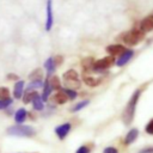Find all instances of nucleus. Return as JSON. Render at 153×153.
Wrapping results in <instances>:
<instances>
[{"label":"nucleus","instance_id":"6ab92c4d","mask_svg":"<svg viewBox=\"0 0 153 153\" xmlns=\"http://www.w3.org/2000/svg\"><path fill=\"white\" fill-rule=\"evenodd\" d=\"M36 97H38V93H37L36 91H27V92L24 94L23 102H24L25 104H27V103H30V102H33V99H35Z\"/></svg>","mask_w":153,"mask_h":153},{"label":"nucleus","instance_id":"f8f14e48","mask_svg":"<svg viewBox=\"0 0 153 153\" xmlns=\"http://www.w3.org/2000/svg\"><path fill=\"white\" fill-rule=\"evenodd\" d=\"M23 91H24V81H23V80L17 81L16 85H14V90H13V96H14V98H17V99L22 98Z\"/></svg>","mask_w":153,"mask_h":153},{"label":"nucleus","instance_id":"4be33fe9","mask_svg":"<svg viewBox=\"0 0 153 153\" xmlns=\"http://www.w3.org/2000/svg\"><path fill=\"white\" fill-rule=\"evenodd\" d=\"M49 81H50V85H51L53 90H60V88H61V84H60V80H59L57 76H53V78H50Z\"/></svg>","mask_w":153,"mask_h":153},{"label":"nucleus","instance_id":"6e6552de","mask_svg":"<svg viewBox=\"0 0 153 153\" xmlns=\"http://www.w3.org/2000/svg\"><path fill=\"white\" fill-rule=\"evenodd\" d=\"M71 128H72V124L71 123H63V124L57 126L55 128V133H56V135L59 136L60 140H63L67 136V134L69 133Z\"/></svg>","mask_w":153,"mask_h":153},{"label":"nucleus","instance_id":"7ed1b4c3","mask_svg":"<svg viewBox=\"0 0 153 153\" xmlns=\"http://www.w3.org/2000/svg\"><path fill=\"white\" fill-rule=\"evenodd\" d=\"M7 133L12 136H22V137H30L36 134V130L31 126H13L7 129Z\"/></svg>","mask_w":153,"mask_h":153},{"label":"nucleus","instance_id":"b1692460","mask_svg":"<svg viewBox=\"0 0 153 153\" xmlns=\"http://www.w3.org/2000/svg\"><path fill=\"white\" fill-rule=\"evenodd\" d=\"M10 98V91L7 87H0V99Z\"/></svg>","mask_w":153,"mask_h":153},{"label":"nucleus","instance_id":"2f4dec72","mask_svg":"<svg viewBox=\"0 0 153 153\" xmlns=\"http://www.w3.org/2000/svg\"><path fill=\"white\" fill-rule=\"evenodd\" d=\"M54 61H55V63H56V65H59V63H61V62H62V57H61V56H56V57L54 59Z\"/></svg>","mask_w":153,"mask_h":153},{"label":"nucleus","instance_id":"412c9836","mask_svg":"<svg viewBox=\"0 0 153 153\" xmlns=\"http://www.w3.org/2000/svg\"><path fill=\"white\" fill-rule=\"evenodd\" d=\"M43 82L41 79H36V80H32V82L29 84L27 86V91H35V88H38L39 86H42Z\"/></svg>","mask_w":153,"mask_h":153},{"label":"nucleus","instance_id":"0eeeda50","mask_svg":"<svg viewBox=\"0 0 153 153\" xmlns=\"http://www.w3.org/2000/svg\"><path fill=\"white\" fill-rule=\"evenodd\" d=\"M133 55H134V50H131V49H126V50L120 55V57L116 60V65H117L118 67L124 66L126 63L129 62V60L133 57Z\"/></svg>","mask_w":153,"mask_h":153},{"label":"nucleus","instance_id":"aec40b11","mask_svg":"<svg viewBox=\"0 0 153 153\" xmlns=\"http://www.w3.org/2000/svg\"><path fill=\"white\" fill-rule=\"evenodd\" d=\"M32 104H33V109H35V110H43V108H44V105H43V99H42V97H39V96L33 99Z\"/></svg>","mask_w":153,"mask_h":153},{"label":"nucleus","instance_id":"f257e3e1","mask_svg":"<svg viewBox=\"0 0 153 153\" xmlns=\"http://www.w3.org/2000/svg\"><path fill=\"white\" fill-rule=\"evenodd\" d=\"M141 93H142V90L141 88L136 90L131 94L130 99L128 100V103H127V105H126V108L123 110L122 120H123V123L127 124V126L133 122V120H134V115H135V110H136V104L139 102V98H140Z\"/></svg>","mask_w":153,"mask_h":153},{"label":"nucleus","instance_id":"c756f323","mask_svg":"<svg viewBox=\"0 0 153 153\" xmlns=\"http://www.w3.org/2000/svg\"><path fill=\"white\" fill-rule=\"evenodd\" d=\"M103 153H118V151H117L115 147L109 146V147H106V148L103 151Z\"/></svg>","mask_w":153,"mask_h":153},{"label":"nucleus","instance_id":"2eb2a0df","mask_svg":"<svg viewBox=\"0 0 153 153\" xmlns=\"http://www.w3.org/2000/svg\"><path fill=\"white\" fill-rule=\"evenodd\" d=\"M100 81L102 80L99 78H93V76H90V75H84V82L87 86H90V87H94V86L99 85Z\"/></svg>","mask_w":153,"mask_h":153},{"label":"nucleus","instance_id":"9b49d317","mask_svg":"<svg viewBox=\"0 0 153 153\" xmlns=\"http://www.w3.org/2000/svg\"><path fill=\"white\" fill-rule=\"evenodd\" d=\"M137 136H139V130H137L136 128L130 129V130L127 133L126 137H124V145H130L131 142H134V141L137 139Z\"/></svg>","mask_w":153,"mask_h":153},{"label":"nucleus","instance_id":"f3484780","mask_svg":"<svg viewBox=\"0 0 153 153\" xmlns=\"http://www.w3.org/2000/svg\"><path fill=\"white\" fill-rule=\"evenodd\" d=\"M67 98H68V96L66 94L65 91H60V92H57V93L54 96V100H55L57 104H65V103L67 102Z\"/></svg>","mask_w":153,"mask_h":153},{"label":"nucleus","instance_id":"bb28decb","mask_svg":"<svg viewBox=\"0 0 153 153\" xmlns=\"http://www.w3.org/2000/svg\"><path fill=\"white\" fill-rule=\"evenodd\" d=\"M145 131H146L147 134H149V135H153V118L146 124V127H145Z\"/></svg>","mask_w":153,"mask_h":153},{"label":"nucleus","instance_id":"9d476101","mask_svg":"<svg viewBox=\"0 0 153 153\" xmlns=\"http://www.w3.org/2000/svg\"><path fill=\"white\" fill-rule=\"evenodd\" d=\"M124 50H126V48L122 44H111V45H108L106 47V51L111 56H114V55H121Z\"/></svg>","mask_w":153,"mask_h":153},{"label":"nucleus","instance_id":"39448f33","mask_svg":"<svg viewBox=\"0 0 153 153\" xmlns=\"http://www.w3.org/2000/svg\"><path fill=\"white\" fill-rule=\"evenodd\" d=\"M115 62V59L112 56H105L98 61L94 62L93 65V71L94 72H100V71H104L106 68H109L110 66H112V63Z\"/></svg>","mask_w":153,"mask_h":153},{"label":"nucleus","instance_id":"c85d7f7f","mask_svg":"<svg viewBox=\"0 0 153 153\" xmlns=\"http://www.w3.org/2000/svg\"><path fill=\"white\" fill-rule=\"evenodd\" d=\"M75 153H90V148H88L86 145H82V146H80V147L76 149Z\"/></svg>","mask_w":153,"mask_h":153},{"label":"nucleus","instance_id":"a878e982","mask_svg":"<svg viewBox=\"0 0 153 153\" xmlns=\"http://www.w3.org/2000/svg\"><path fill=\"white\" fill-rule=\"evenodd\" d=\"M11 104H12V99H11V98L0 99V109H6V108L10 106Z\"/></svg>","mask_w":153,"mask_h":153},{"label":"nucleus","instance_id":"5701e85b","mask_svg":"<svg viewBox=\"0 0 153 153\" xmlns=\"http://www.w3.org/2000/svg\"><path fill=\"white\" fill-rule=\"evenodd\" d=\"M90 103V100H81L80 103H78L76 105H74L72 109H71V111H73V112H75V111H79V110H81L82 108H85L87 104Z\"/></svg>","mask_w":153,"mask_h":153},{"label":"nucleus","instance_id":"a211bd4d","mask_svg":"<svg viewBox=\"0 0 153 153\" xmlns=\"http://www.w3.org/2000/svg\"><path fill=\"white\" fill-rule=\"evenodd\" d=\"M94 60L92 57H85L82 61H81V66L84 69L88 71V69H93V65H94Z\"/></svg>","mask_w":153,"mask_h":153},{"label":"nucleus","instance_id":"ddd939ff","mask_svg":"<svg viewBox=\"0 0 153 153\" xmlns=\"http://www.w3.org/2000/svg\"><path fill=\"white\" fill-rule=\"evenodd\" d=\"M26 116H27V112H26L25 109H18L16 111V114H14V121L18 124H20L26 120Z\"/></svg>","mask_w":153,"mask_h":153},{"label":"nucleus","instance_id":"cd10ccee","mask_svg":"<svg viewBox=\"0 0 153 153\" xmlns=\"http://www.w3.org/2000/svg\"><path fill=\"white\" fill-rule=\"evenodd\" d=\"M31 80H36V79H42V72L41 69H35L33 73L30 75Z\"/></svg>","mask_w":153,"mask_h":153},{"label":"nucleus","instance_id":"1a4fd4ad","mask_svg":"<svg viewBox=\"0 0 153 153\" xmlns=\"http://www.w3.org/2000/svg\"><path fill=\"white\" fill-rule=\"evenodd\" d=\"M145 33L146 32H149L153 30V14H149L147 16L146 18H143L140 23V26H139Z\"/></svg>","mask_w":153,"mask_h":153},{"label":"nucleus","instance_id":"f03ea898","mask_svg":"<svg viewBox=\"0 0 153 153\" xmlns=\"http://www.w3.org/2000/svg\"><path fill=\"white\" fill-rule=\"evenodd\" d=\"M145 38V32L139 29H133L122 36V41L128 45H136Z\"/></svg>","mask_w":153,"mask_h":153},{"label":"nucleus","instance_id":"4468645a","mask_svg":"<svg viewBox=\"0 0 153 153\" xmlns=\"http://www.w3.org/2000/svg\"><path fill=\"white\" fill-rule=\"evenodd\" d=\"M51 91H53V87H51V85H50V81L47 79L45 82H44V85H43V93H42V99H43V102L48 100V97L50 96Z\"/></svg>","mask_w":153,"mask_h":153},{"label":"nucleus","instance_id":"423d86ee","mask_svg":"<svg viewBox=\"0 0 153 153\" xmlns=\"http://www.w3.org/2000/svg\"><path fill=\"white\" fill-rule=\"evenodd\" d=\"M54 23L53 16V0H47L45 5V31H50Z\"/></svg>","mask_w":153,"mask_h":153},{"label":"nucleus","instance_id":"393cba45","mask_svg":"<svg viewBox=\"0 0 153 153\" xmlns=\"http://www.w3.org/2000/svg\"><path fill=\"white\" fill-rule=\"evenodd\" d=\"M62 91L66 92V94L68 96L69 99H75V98H76V91H74V90H72V88H63Z\"/></svg>","mask_w":153,"mask_h":153},{"label":"nucleus","instance_id":"20e7f679","mask_svg":"<svg viewBox=\"0 0 153 153\" xmlns=\"http://www.w3.org/2000/svg\"><path fill=\"white\" fill-rule=\"evenodd\" d=\"M63 79H65V82L67 85L68 88H76L80 86V81H79V75L76 73V71L74 69H69L67 72L63 73Z\"/></svg>","mask_w":153,"mask_h":153},{"label":"nucleus","instance_id":"7c9ffc66","mask_svg":"<svg viewBox=\"0 0 153 153\" xmlns=\"http://www.w3.org/2000/svg\"><path fill=\"white\" fill-rule=\"evenodd\" d=\"M140 153H153V148H152V147H149V148H145V149H142Z\"/></svg>","mask_w":153,"mask_h":153},{"label":"nucleus","instance_id":"dca6fc26","mask_svg":"<svg viewBox=\"0 0 153 153\" xmlns=\"http://www.w3.org/2000/svg\"><path fill=\"white\" fill-rule=\"evenodd\" d=\"M44 67H45V69H47V73H48V75L53 74V73H54V71H55V67H56V63H55L54 59H53V57H49V59L45 61V63H44Z\"/></svg>","mask_w":153,"mask_h":153}]
</instances>
